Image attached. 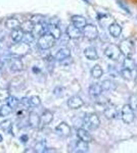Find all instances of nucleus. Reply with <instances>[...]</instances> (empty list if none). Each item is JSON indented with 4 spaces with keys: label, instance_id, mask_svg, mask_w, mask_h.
<instances>
[{
    "label": "nucleus",
    "instance_id": "nucleus-28",
    "mask_svg": "<svg viewBox=\"0 0 137 153\" xmlns=\"http://www.w3.org/2000/svg\"><path fill=\"white\" fill-rule=\"evenodd\" d=\"M103 70L101 68V66L99 65H95L93 68H92V70H91L92 78L98 80V79H100L101 76H103Z\"/></svg>",
    "mask_w": 137,
    "mask_h": 153
},
{
    "label": "nucleus",
    "instance_id": "nucleus-41",
    "mask_svg": "<svg viewBox=\"0 0 137 153\" xmlns=\"http://www.w3.org/2000/svg\"><path fill=\"white\" fill-rule=\"evenodd\" d=\"M19 141H21L22 143H27L29 141V136L27 135V134H23L21 136V137H19Z\"/></svg>",
    "mask_w": 137,
    "mask_h": 153
},
{
    "label": "nucleus",
    "instance_id": "nucleus-23",
    "mask_svg": "<svg viewBox=\"0 0 137 153\" xmlns=\"http://www.w3.org/2000/svg\"><path fill=\"white\" fill-rule=\"evenodd\" d=\"M31 33L33 34L34 37H40L41 35H43L44 33H46V28L44 27V25L41 23L34 24L33 30H32Z\"/></svg>",
    "mask_w": 137,
    "mask_h": 153
},
{
    "label": "nucleus",
    "instance_id": "nucleus-33",
    "mask_svg": "<svg viewBox=\"0 0 137 153\" xmlns=\"http://www.w3.org/2000/svg\"><path fill=\"white\" fill-rule=\"evenodd\" d=\"M34 39H35V37L33 34L31 33V32H25V34H24V36H23V41L24 43H26V44H31V43H33L34 42Z\"/></svg>",
    "mask_w": 137,
    "mask_h": 153
},
{
    "label": "nucleus",
    "instance_id": "nucleus-27",
    "mask_svg": "<svg viewBox=\"0 0 137 153\" xmlns=\"http://www.w3.org/2000/svg\"><path fill=\"white\" fill-rule=\"evenodd\" d=\"M12 127H13V125H12V122L10 120H5L0 123V129L3 131V132L7 133V134L8 133H12Z\"/></svg>",
    "mask_w": 137,
    "mask_h": 153
},
{
    "label": "nucleus",
    "instance_id": "nucleus-45",
    "mask_svg": "<svg viewBox=\"0 0 137 153\" xmlns=\"http://www.w3.org/2000/svg\"><path fill=\"white\" fill-rule=\"evenodd\" d=\"M2 141H3V137H2V135L0 134V143H1Z\"/></svg>",
    "mask_w": 137,
    "mask_h": 153
},
{
    "label": "nucleus",
    "instance_id": "nucleus-13",
    "mask_svg": "<svg viewBox=\"0 0 137 153\" xmlns=\"http://www.w3.org/2000/svg\"><path fill=\"white\" fill-rule=\"evenodd\" d=\"M71 22H72V25H74L75 27H77L78 29H81V30L87 25L86 19L84 18V16H78V14L72 16Z\"/></svg>",
    "mask_w": 137,
    "mask_h": 153
},
{
    "label": "nucleus",
    "instance_id": "nucleus-36",
    "mask_svg": "<svg viewBox=\"0 0 137 153\" xmlns=\"http://www.w3.org/2000/svg\"><path fill=\"white\" fill-rule=\"evenodd\" d=\"M29 101H30V105H31V107H32V106L37 107V106H39L41 104L40 97H39V96H37V95H34V96H32V97H30Z\"/></svg>",
    "mask_w": 137,
    "mask_h": 153
},
{
    "label": "nucleus",
    "instance_id": "nucleus-2",
    "mask_svg": "<svg viewBox=\"0 0 137 153\" xmlns=\"http://www.w3.org/2000/svg\"><path fill=\"white\" fill-rule=\"evenodd\" d=\"M55 39L54 37L50 35L49 33H44L43 35H41L38 39V46L39 48L42 50H48L53 47L55 45Z\"/></svg>",
    "mask_w": 137,
    "mask_h": 153
},
{
    "label": "nucleus",
    "instance_id": "nucleus-10",
    "mask_svg": "<svg viewBox=\"0 0 137 153\" xmlns=\"http://www.w3.org/2000/svg\"><path fill=\"white\" fill-rule=\"evenodd\" d=\"M71 131H72L71 127L64 122L61 123V124L55 128L56 134L58 136H61V137H64V138L69 137V136L71 135Z\"/></svg>",
    "mask_w": 137,
    "mask_h": 153
},
{
    "label": "nucleus",
    "instance_id": "nucleus-18",
    "mask_svg": "<svg viewBox=\"0 0 137 153\" xmlns=\"http://www.w3.org/2000/svg\"><path fill=\"white\" fill-rule=\"evenodd\" d=\"M46 31H47V33H49L50 35L53 36L55 40H58L61 37V29L57 27V25L49 24L46 28Z\"/></svg>",
    "mask_w": 137,
    "mask_h": 153
},
{
    "label": "nucleus",
    "instance_id": "nucleus-44",
    "mask_svg": "<svg viewBox=\"0 0 137 153\" xmlns=\"http://www.w3.org/2000/svg\"><path fill=\"white\" fill-rule=\"evenodd\" d=\"M83 1L85 2L86 4H88V5H90V4H91V3H90V1H89V0H83Z\"/></svg>",
    "mask_w": 137,
    "mask_h": 153
},
{
    "label": "nucleus",
    "instance_id": "nucleus-37",
    "mask_svg": "<svg viewBox=\"0 0 137 153\" xmlns=\"http://www.w3.org/2000/svg\"><path fill=\"white\" fill-rule=\"evenodd\" d=\"M129 105L133 110L137 109V95L135 94H132L130 97H129Z\"/></svg>",
    "mask_w": 137,
    "mask_h": 153
},
{
    "label": "nucleus",
    "instance_id": "nucleus-42",
    "mask_svg": "<svg viewBox=\"0 0 137 153\" xmlns=\"http://www.w3.org/2000/svg\"><path fill=\"white\" fill-rule=\"evenodd\" d=\"M44 152H57V150H55L54 148H47L44 150Z\"/></svg>",
    "mask_w": 137,
    "mask_h": 153
},
{
    "label": "nucleus",
    "instance_id": "nucleus-12",
    "mask_svg": "<svg viewBox=\"0 0 137 153\" xmlns=\"http://www.w3.org/2000/svg\"><path fill=\"white\" fill-rule=\"evenodd\" d=\"M52 120H53V113L49 110H45L40 117V127H46L50 125Z\"/></svg>",
    "mask_w": 137,
    "mask_h": 153
},
{
    "label": "nucleus",
    "instance_id": "nucleus-11",
    "mask_svg": "<svg viewBox=\"0 0 137 153\" xmlns=\"http://www.w3.org/2000/svg\"><path fill=\"white\" fill-rule=\"evenodd\" d=\"M67 35H68L70 39L77 40V39H80L82 37V30L78 29L74 25H70L68 28H67Z\"/></svg>",
    "mask_w": 137,
    "mask_h": 153
},
{
    "label": "nucleus",
    "instance_id": "nucleus-20",
    "mask_svg": "<svg viewBox=\"0 0 137 153\" xmlns=\"http://www.w3.org/2000/svg\"><path fill=\"white\" fill-rule=\"evenodd\" d=\"M89 151V143H87L83 140L79 139L75 144V152L78 153H85Z\"/></svg>",
    "mask_w": 137,
    "mask_h": 153
},
{
    "label": "nucleus",
    "instance_id": "nucleus-26",
    "mask_svg": "<svg viewBox=\"0 0 137 153\" xmlns=\"http://www.w3.org/2000/svg\"><path fill=\"white\" fill-rule=\"evenodd\" d=\"M5 27L9 30H14L21 27V23H19V19L14 18H9L5 21Z\"/></svg>",
    "mask_w": 137,
    "mask_h": 153
},
{
    "label": "nucleus",
    "instance_id": "nucleus-16",
    "mask_svg": "<svg viewBox=\"0 0 137 153\" xmlns=\"http://www.w3.org/2000/svg\"><path fill=\"white\" fill-rule=\"evenodd\" d=\"M103 88H101L100 84L99 83H93L90 85L89 87V95H90L91 98H96L98 97L99 95H101L103 93Z\"/></svg>",
    "mask_w": 137,
    "mask_h": 153
},
{
    "label": "nucleus",
    "instance_id": "nucleus-24",
    "mask_svg": "<svg viewBox=\"0 0 137 153\" xmlns=\"http://www.w3.org/2000/svg\"><path fill=\"white\" fill-rule=\"evenodd\" d=\"M123 68H127L130 71H136V63L135 60L130 56H125L123 60Z\"/></svg>",
    "mask_w": 137,
    "mask_h": 153
},
{
    "label": "nucleus",
    "instance_id": "nucleus-19",
    "mask_svg": "<svg viewBox=\"0 0 137 153\" xmlns=\"http://www.w3.org/2000/svg\"><path fill=\"white\" fill-rule=\"evenodd\" d=\"M77 136H78V138L80 140H83V141H85L87 143H90L92 142V140H93L90 133L87 130L83 129V128H79V129L77 130Z\"/></svg>",
    "mask_w": 137,
    "mask_h": 153
},
{
    "label": "nucleus",
    "instance_id": "nucleus-5",
    "mask_svg": "<svg viewBox=\"0 0 137 153\" xmlns=\"http://www.w3.org/2000/svg\"><path fill=\"white\" fill-rule=\"evenodd\" d=\"M134 42L131 40V39H124V40L121 41L120 45H119V48H120L121 54L125 56H130L132 55L134 51Z\"/></svg>",
    "mask_w": 137,
    "mask_h": 153
},
{
    "label": "nucleus",
    "instance_id": "nucleus-6",
    "mask_svg": "<svg viewBox=\"0 0 137 153\" xmlns=\"http://www.w3.org/2000/svg\"><path fill=\"white\" fill-rule=\"evenodd\" d=\"M121 117L122 120L127 125H130L133 123L135 115H134V110L130 107L129 104H125L123 106V108L121 110Z\"/></svg>",
    "mask_w": 137,
    "mask_h": 153
},
{
    "label": "nucleus",
    "instance_id": "nucleus-32",
    "mask_svg": "<svg viewBox=\"0 0 137 153\" xmlns=\"http://www.w3.org/2000/svg\"><path fill=\"white\" fill-rule=\"evenodd\" d=\"M45 149H46V142L44 140L38 141L34 146V152L36 153H43Z\"/></svg>",
    "mask_w": 137,
    "mask_h": 153
},
{
    "label": "nucleus",
    "instance_id": "nucleus-43",
    "mask_svg": "<svg viewBox=\"0 0 137 153\" xmlns=\"http://www.w3.org/2000/svg\"><path fill=\"white\" fill-rule=\"evenodd\" d=\"M33 71L37 74V73H39V71H40V70H39V68H37V66H34V68H33Z\"/></svg>",
    "mask_w": 137,
    "mask_h": 153
},
{
    "label": "nucleus",
    "instance_id": "nucleus-34",
    "mask_svg": "<svg viewBox=\"0 0 137 153\" xmlns=\"http://www.w3.org/2000/svg\"><path fill=\"white\" fill-rule=\"evenodd\" d=\"M33 27H34V23L31 21V19L26 21L23 25H21V29L23 30L24 32H32Z\"/></svg>",
    "mask_w": 137,
    "mask_h": 153
},
{
    "label": "nucleus",
    "instance_id": "nucleus-1",
    "mask_svg": "<svg viewBox=\"0 0 137 153\" xmlns=\"http://www.w3.org/2000/svg\"><path fill=\"white\" fill-rule=\"evenodd\" d=\"M30 50H31L30 45L24 43L23 41L13 42L11 45L8 46V52L12 56H16V57H23L30 52Z\"/></svg>",
    "mask_w": 137,
    "mask_h": 153
},
{
    "label": "nucleus",
    "instance_id": "nucleus-21",
    "mask_svg": "<svg viewBox=\"0 0 137 153\" xmlns=\"http://www.w3.org/2000/svg\"><path fill=\"white\" fill-rule=\"evenodd\" d=\"M84 54H85L86 58L89 59V60H96V59H98V53H97L96 48L93 47V46L87 47L84 50Z\"/></svg>",
    "mask_w": 137,
    "mask_h": 153
},
{
    "label": "nucleus",
    "instance_id": "nucleus-35",
    "mask_svg": "<svg viewBox=\"0 0 137 153\" xmlns=\"http://www.w3.org/2000/svg\"><path fill=\"white\" fill-rule=\"evenodd\" d=\"M5 101L7 102L6 104H8L12 108L16 107V106L19 105V100L17 99L16 97H14V96H10V95L8 96V98H7Z\"/></svg>",
    "mask_w": 137,
    "mask_h": 153
},
{
    "label": "nucleus",
    "instance_id": "nucleus-31",
    "mask_svg": "<svg viewBox=\"0 0 137 153\" xmlns=\"http://www.w3.org/2000/svg\"><path fill=\"white\" fill-rule=\"evenodd\" d=\"M12 111H13V108L10 107L8 104H3L0 107V117H6L9 114H11Z\"/></svg>",
    "mask_w": 137,
    "mask_h": 153
},
{
    "label": "nucleus",
    "instance_id": "nucleus-17",
    "mask_svg": "<svg viewBox=\"0 0 137 153\" xmlns=\"http://www.w3.org/2000/svg\"><path fill=\"white\" fill-rule=\"evenodd\" d=\"M109 32L114 38H119L122 34V27L118 23L114 22L109 26Z\"/></svg>",
    "mask_w": 137,
    "mask_h": 153
},
{
    "label": "nucleus",
    "instance_id": "nucleus-4",
    "mask_svg": "<svg viewBox=\"0 0 137 153\" xmlns=\"http://www.w3.org/2000/svg\"><path fill=\"white\" fill-rule=\"evenodd\" d=\"M98 29L96 26L91 24H87L83 29H82V36H84L89 41H94L98 38Z\"/></svg>",
    "mask_w": 137,
    "mask_h": 153
},
{
    "label": "nucleus",
    "instance_id": "nucleus-15",
    "mask_svg": "<svg viewBox=\"0 0 137 153\" xmlns=\"http://www.w3.org/2000/svg\"><path fill=\"white\" fill-rule=\"evenodd\" d=\"M28 123L31 128L37 129V128L40 127V117H39L36 112H33V111L30 112L29 117H28Z\"/></svg>",
    "mask_w": 137,
    "mask_h": 153
},
{
    "label": "nucleus",
    "instance_id": "nucleus-38",
    "mask_svg": "<svg viewBox=\"0 0 137 153\" xmlns=\"http://www.w3.org/2000/svg\"><path fill=\"white\" fill-rule=\"evenodd\" d=\"M9 95L8 89H0V101H5Z\"/></svg>",
    "mask_w": 137,
    "mask_h": 153
},
{
    "label": "nucleus",
    "instance_id": "nucleus-8",
    "mask_svg": "<svg viewBox=\"0 0 137 153\" xmlns=\"http://www.w3.org/2000/svg\"><path fill=\"white\" fill-rule=\"evenodd\" d=\"M103 114L108 120H115L119 117V109L113 103H106L103 109Z\"/></svg>",
    "mask_w": 137,
    "mask_h": 153
},
{
    "label": "nucleus",
    "instance_id": "nucleus-30",
    "mask_svg": "<svg viewBox=\"0 0 137 153\" xmlns=\"http://www.w3.org/2000/svg\"><path fill=\"white\" fill-rule=\"evenodd\" d=\"M121 76L127 81H133L135 79V71H130L127 68H123L121 71Z\"/></svg>",
    "mask_w": 137,
    "mask_h": 153
},
{
    "label": "nucleus",
    "instance_id": "nucleus-39",
    "mask_svg": "<svg viewBox=\"0 0 137 153\" xmlns=\"http://www.w3.org/2000/svg\"><path fill=\"white\" fill-rule=\"evenodd\" d=\"M19 103H21V104L24 106V109H28L29 107H31V105H30L29 98H27V97H23V98H22V99L19 100Z\"/></svg>",
    "mask_w": 137,
    "mask_h": 153
},
{
    "label": "nucleus",
    "instance_id": "nucleus-14",
    "mask_svg": "<svg viewBox=\"0 0 137 153\" xmlns=\"http://www.w3.org/2000/svg\"><path fill=\"white\" fill-rule=\"evenodd\" d=\"M70 56H71V50H70V48L63 47L55 53L54 59H55V60H58V61H63L64 59L69 58Z\"/></svg>",
    "mask_w": 137,
    "mask_h": 153
},
{
    "label": "nucleus",
    "instance_id": "nucleus-29",
    "mask_svg": "<svg viewBox=\"0 0 137 153\" xmlns=\"http://www.w3.org/2000/svg\"><path fill=\"white\" fill-rule=\"evenodd\" d=\"M99 84L103 91H114L116 89V84L111 80H104Z\"/></svg>",
    "mask_w": 137,
    "mask_h": 153
},
{
    "label": "nucleus",
    "instance_id": "nucleus-25",
    "mask_svg": "<svg viewBox=\"0 0 137 153\" xmlns=\"http://www.w3.org/2000/svg\"><path fill=\"white\" fill-rule=\"evenodd\" d=\"M24 70V63L19 59V57H16L10 63V71H22Z\"/></svg>",
    "mask_w": 137,
    "mask_h": 153
},
{
    "label": "nucleus",
    "instance_id": "nucleus-22",
    "mask_svg": "<svg viewBox=\"0 0 137 153\" xmlns=\"http://www.w3.org/2000/svg\"><path fill=\"white\" fill-rule=\"evenodd\" d=\"M25 32L21 29V27L17 29H14L11 31L10 33V39L12 42H21L23 40V36H24Z\"/></svg>",
    "mask_w": 137,
    "mask_h": 153
},
{
    "label": "nucleus",
    "instance_id": "nucleus-40",
    "mask_svg": "<svg viewBox=\"0 0 137 153\" xmlns=\"http://www.w3.org/2000/svg\"><path fill=\"white\" fill-rule=\"evenodd\" d=\"M117 3L119 4V6L121 7L122 9H123L124 11H126L127 13H129V14H131V11H130V9H129V7L126 5L125 3H124L123 1H122V0H117Z\"/></svg>",
    "mask_w": 137,
    "mask_h": 153
},
{
    "label": "nucleus",
    "instance_id": "nucleus-9",
    "mask_svg": "<svg viewBox=\"0 0 137 153\" xmlns=\"http://www.w3.org/2000/svg\"><path fill=\"white\" fill-rule=\"evenodd\" d=\"M67 104L71 109H79L84 105V100L79 95H74L69 98Z\"/></svg>",
    "mask_w": 137,
    "mask_h": 153
},
{
    "label": "nucleus",
    "instance_id": "nucleus-3",
    "mask_svg": "<svg viewBox=\"0 0 137 153\" xmlns=\"http://www.w3.org/2000/svg\"><path fill=\"white\" fill-rule=\"evenodd\" d=\"M83 125H86V127L89 130L94 131L98 129L100 126V120L96 113H90L83 118Z\"/></svg>",
    "mask_w": 137,
    "mask_h": 153
},
{
    "label": "nucleus",
    "instance_id": "nucleus-7",
    "mask_svg": "<svg viewBox=\"0 0 137 153\" xmlns=\"http://www.w3.org/2000/svg\"><path fill=\"white\" fill-rule=\"evenodd\" d=\"M104 55L109 59H112V60H119V58L121 56L120 48L116 44H109L108 47L106 48V50H104Z\"/></svg>",
    "mask_w": 137,
    "mask_h": 153
}]
</instances>
